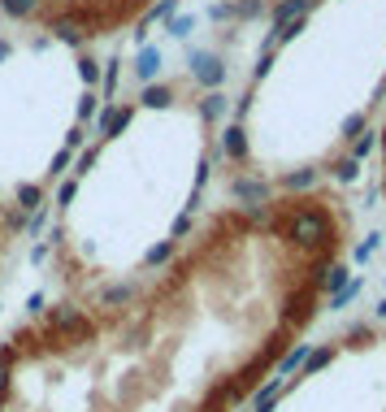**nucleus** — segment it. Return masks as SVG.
<instances>
[{"instance_id":"nucleus-1","label":"nucleus","mask_w":386,"mask_h":412,"mask_svg":"<svg viewBox=\"0 0 386 412\" xmlns=\"http://www.w3.org/2000/svg\"><path fill=\"white\" fill-rule=\"evenodd\" d=\"M356 213L330 187L200 213L157 269L0 339V412H247L339 300Z\"/></svg>"},{"instance_id":"nucleus-2","label":"nucleus","mask_w":386,"mask_h":412,"mask_svg":"<svg viewBox=\"0 0 386 412\" xmlns=\"http://www.w3.org/2000/svg\"><path fill=\"white\" fill-rule=\"evenodd\" d=\"M200 113L187 131L143 139L139 105L100 117V143L65 178L44 247L53 300H100L157 269L200 221L195 204L209 187L221 148Z\"/></svg>"},{"instance_id":"nucleus-3","label":"nucleus","mask_w":386,"mask_h":412,"mask_svg":"<svg viewBox=\"0 0 386 412\" xmlns=\"http://www.w3.org/2000/svg\"><path fill=\"white\" fill-rule=\"evenodd\" d=\"M252 412H386V321H347L304 347Z\"/></svg>"},{"instance_id":"nucleus-4","label":"nucleus","mask_w":386,"mask_h":412,"mask_svg":"<svg viewBox=\"0 0 386 412\" xmlns=\"http://www.w3.org/2000/svg\"><path fill=\"white\" fill-rule=\"evenodd\" d=\"M27 226V213H18L13 204L0 195V287H5V269H9V256L18 247V235Z\"/></svg>"}]
</instances>
